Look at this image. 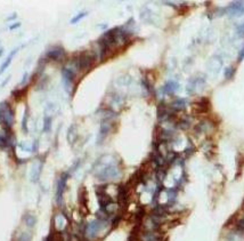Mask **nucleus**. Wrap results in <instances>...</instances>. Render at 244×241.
<instances>
[{
    "instance_id": "f257e3e1",
    "label": "nucleus",
    "mask_w": 244,
    "mask_h": 241,
    "mask_svg": "<svg viewBox=\"0 0 244 241\" xmlns=\"http://www.w3.org/2000/svg\"><path fill=\"white\" fill-rule=\"evenodd\" d=\"M107 225H109L107 221L97 218V219H95V221H91V222L88 223V224L82 229L81 233H82V235L86 238L87 240L93 241L101 234V231L105 230Z\"/></svg>"
},
{
    "instance_id": "f03ea898",
    "label": "nucleus",
    "mask_w": 244,
    "mask_h": 241,
    "mask_svg": "<svg viewBox=\"0 0 244 241\" xmlns=\"http://www.w3.org/2000/svg\"><path fill=\"white\" fill-rule=\"evenodd\" d=\"M75 61H77L78 70L87 72L94 66L95 62H96V55H95L94 52L85 50L75 57Z\"/></svg>"
},
{
    "instance_id": "7ed1b4c3",
    "label": "nucleus",
    "mask_w": 244,
    "mask_h": 241,
    "mask_svg": "<svg viewBox=\"0 0 244 241\" xmlns=\"http://www.w3.org/2000/svg\"><path fill=\"white\" fill-rule=\"evenodd\" d=\"M120 176L121 170L115 165H107L101 170H99V173L97 174L99 181H113V180L119 178Z\"/></svg>"
},
{
    "instance_id": "20e7f679",
    "label": "nucleus",
    "mask_w": 244,
    "mask_h": 241,
    "mask_svg": "<svg viewBox=\"0 0 244 241\" xmlns=\"http://www.w3.org/2000/svg\"><path fill=\"white\" fill-rule=\"evenodd\" d=\"M66 181H68V174H62V176L60 177V180L57 181V186H56V202L58 206L62 205L63 201V194L64 190L66 186Z\"/></svg>"
},
{
    "instance_id": "39448f33",
    "label": "nucleus",
    "mask_w": 244,
    "mask_h": 241,
    "mask_svg": "<svg viewBox=\"0 0 244 241\" xmlns=\"http://www.w3.org/2000/svg\"><path fill=\"white\" fill-rule=\"evenodd\" d=\"M225 11H227V14L230 16H241L244 14V5L241 1H235L225 8Z\"/></svg>"
},
{
    "instance_id": "423d86ee",
    "label": "nucleus",
    "mask_w": 244,
    "mask_h": 241,
    "mask_svg": "<svg viewBox=\"0 0 244 241\" xmlns=\"http://www.w3.org/2000/svg\"><path fill=\"white\" fill-rule=\"evenodd\" d=\"M193 110H194V112H197V113H207L209 112V110L211 108V104H210V101H209V98H200L197 102H195L193 104Z\"/></svg>"
},
{
    "instance_id": "0eeeda50",
    "label": "nucleus",
    "mask_w": 244,
    "mask_h": 241,
    "mask_svg": "<svg viewBox=\"0 0 244 241\" xmlns=\"http://www.w3.org/2000/svg\"><path fill=\"white\" fill-rule=\"evenodd\" d=\"M65 55V50L63 48H60V47H55V48H52L49 49L47 54H46V57L48 58V60H52V61H60L63 58V56Z\"/></svg>"
},
{
    "instance_id": "6e6552de",
    "label": "nucleus",
    "mask_w": 244,
    "mask_h": 241,
    "mask_svg": "<svg viewBox=\"0 0 244 241\" xmlns=\"http://www.w3.org/2000/svg\"><path fill=\"white\" fill-rule=\"evenodd\" d=\"M62 75H63V81L64 83L68 86V85H72L73 81L75 79V72L72 70V69L68 68H63L62 69Z\"/></svg>"
},
{
    "instance_id": "1a4fd4ad",
    "label": "nucleus",
    "mask_w": 244,
    "mask_h": 241,
    "mask_svg": "<svg viewBox=\"0 0 244 241\" xmlns=\"http://www.w3.org/2000/svg\"><path fill=\"white\" fill-rule=\"evenodd\" d=\"M186 108V101L183 99V98H177L175 99L171 104H170V109L172 110L173 112H177V111H181Z\"/></svg>"
},
{
    "instance_id": "9d476101",
    "label": "nucleus",
    "mask_w": 244,
    "mask_h": 241,
    "mask_svg": "<svg viewBox=\"0 0 244 241\" xmlns=\"http://www.w3.org/2000/svg\"><path fill=\"white\" fill-rule=\"evenodd\" d=\"M178 89V83L176 81H168V82L165 83L164 86H163V91H164L165 94H173L175 91Z\"/></svg>"
},
{
    "instance_id": "9b49d317",
    "label": "nucleus",
    "mask_w": 244,
    "mask_h": 241,
    "mask_svg": "<svg viewBox=\"0 0 244 241\" xmlns=\"http://www.w3.org/2000/svg\"><path fill=\"white\" fill-rule=\"evenodd\" d=\"M17 50H19L17 48L14 49V50H13V52L10 53V55H9V56L6 58V61L4 62V64L1 65V68H0V74H1V73H2V72H4L5 70L8 68V66H9V64L11 63V58H13V56H14V55L16 54V52H17Z\"/></svg>"
},
{
    "instance_id": "f8f14e48",
    "label": "nucleus",
    "mask_w": 244,
    "mask_h": 241,
    "mask_svg": "<svg viewBox=\"0 0 244 241\" xmlns=\"http://www.w3.org/2000/svg\"><path fill=\"white\" fill-rule=\"evenodd\" d=\"M24 221H25V224L27 226L29 227H33L35 225V223H37V218H35V216H33L32 214H27L24 216Z\"/></svg>"
},
{
    "instance_id": "ddd939ff",
    "label": "nucleus",
    "mask_w": 244,
    "mask_h": 241,
    "mask_svg": "<svg viewBox=\"0 0 244 241\" xmlns=\"http://www.w3.org/2000/svg\"><path fill=\"white\" fill-rule=\"evenodd\" d=\"M52 129V118L49 116H45V120H43V132L49 133Z\"/></svg>"
},
{
    "instance_id": "4468645a",
    "label": "nucleus",
    "mask_w": 244,
    "mask_h": 241,
    "mask_svg": "<svg viewBox=\"0 0 244 241\" xmlns=\"http://www.w3.org/2000/svg\"><path fill=\"white\" fill-rule=\"evenodd\" d=\"M234 74H235V69L233 66H229V68L225 69V71H224V75H225V78L227 80L232 79L234 77Z\"/></svg>"
},
{
    "instance_id": "2eb2a0df",
    "label": "nucleus",
    "mask_w": 244,
    "mask_h": 241,
    "mask_svg": "<svg viewBox=\"0 0 244 241\" xmlns=\"http://www.w3.org/2000/svg\"><path fill=\"white\" fill-rule=\"evenodd\" d=\"M32 240V234L30 232H23L19 237V241H31Z\"/></svg>"
},
{
    "instance_id": "dca6fc26",
    "label": "nucleus",
    "mask_w": 244,
    "mask_h": 241,
    "mask_svg": "<svg viewBox=\"0 0 244 241\" xmlns=\"http://www.w3.org/2000/svg\"><path fill=\"white\" fill-rule=\"evenodd\" d=\"M87 15L86 11H83V13H80V14H78V15L75 16V17H73V19H71V23L72 24H75V23H78L81 19H83L85 16Z\"/></svg>"
},
{
    "instance_id": "f3484780",
    "label": "nucleus",
    "mask_w": 244,
    "mask_h": 241,
    "mask_svg": "<svg viewBox=\"0 0 244 241\" xmlns=\"http://www.w3.org/2000/svg\"><path fill=\"white\" fill-rule=\"evenodd\" d=\"M244 60V46L243 48L240 50V54H238V57H237V62H242Z\"/></svg>"
},
{
    "instance_id": "a211bd4d",
    "label": "nucleus",
    "mask_w": 244,
    "mask_h": 241,
    "mask_svg": "<svg viewBox=\"0 0 244 241\" xmlns=\"http://www.w3.org/2000/svg\"><path fill=\"white\" fill-rule=\"evenodd\" d=\"M237 32H238L240 34H243L244 36V23L243 24H241L240 27H237Z\"/></svg>"
},
{
    "instance_id": "6ab92c4d",
    "label": "nucleus",
    "mask_w": 244,
    "mask_h": 241,
    "mask_svg": "<svg viewBox=\"0 0 244 241\" xmlns=\"http://www.w3.org/2000/svg\"><path fill=\"white\" fill-rule=\"evenodd\" d=\"M45 241H55V237H54V234L53 233H50L48 235V237L46 238L45 239Z\"/></svg>"
},
{
    "instance_id": "aec40b11",
    "label": "nucleus",
    "mask_w": 244,
    "mask_h": 241,
    "mask_svg": "<svg viewBox=\"0 0 244 241\" xmlns=\"http://www.w3.org/2000/svg\"><path fill=\"white\" fill-rule=\"evenodd\" d=\"M19 25H21L19 23H15L14 25H11V27H9V29H10V30H14V29H16V27H19Z\"/></svg>"
},
{
    "instance_id": "412c9836",
    "label": "nucleus",
    "mask_w": 244,
    "mask_h": 241,
    "mask_svg": "<svg viewBox=\"0 0 244 241\" xmlns=\"http://www.w3.org/2000/svg\"><path fill=\"white\" fill-rule=\"evenodd\" d=\"M2 55V49H0V56Z\"/></svg>"
},
{
    "instance_id": "4be33fe9",
    "label": "nucleus",
    "mask_w": 244,
    "mask_h": 241,
    "mask_svg": "<svg viewBox=\"0 0 244 241\" xmlns=\"http://www.w3.org/2000/svg\"><path fill=\"white\" fill-rule=\"evenodd\" d=\"M229 241H234V240H229Z\"/></svg>"
}]
</instances>
